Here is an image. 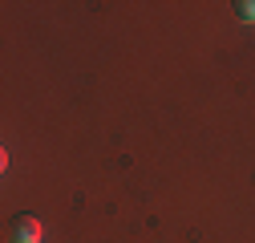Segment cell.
<instances>
[{"label": "cell", "mask_w": 255, "mask_h": 243, "mask_svg": "<svg viewBox=\"0 0 255 243\" xmlns=\"http://www.w3.org/2000/svg\"><path fill=\"white\" fill-rule=\"evenodd\" d=\"M12 243H41V219L37 215H16L12 219Z\"/></svg>", "instance_id": "6da1fadb"}, {"label": "cell", "mask_w": 255, "mask_h": 243, "mask_svg": "<svg viewBox=\"0 0 255 243\" xmlns=\"http://www.w3.org/2000/svg\"><path fill=\"white\" fill-rule=\"evenodd\" d=\"M235 12H239V20H255V0H239Z\"/></svg>", "instance_id": "7a4b0ae2"}]
</instances>
